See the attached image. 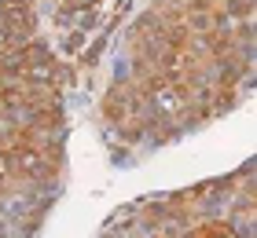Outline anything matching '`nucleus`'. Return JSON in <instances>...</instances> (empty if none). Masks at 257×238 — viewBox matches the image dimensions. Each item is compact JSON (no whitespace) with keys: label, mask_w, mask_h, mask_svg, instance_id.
<instances>
[{"label":"nucleus","mask_w":257,"mask_h":238,"mask_svg":"<svg viewBox=\"0 0 257 238\" xmlns=\"http://www.w3.org/2000/svg\"><path fill=\"white\" fill-rule=\"evenodd\" d=\"M4 161H8V169H15V172H41L44 165L52 161V147L44 143L37 132H26V136H19L11 147L4 150Z\"/></svg>","instance_id":"obj_1"},{"label":"nucleus","mask_w":257,"mask_h":238,"mask_svg":"<svg viewBox=\"0 0 257 238\" xmlns=\"http://www.w3.org/2000/svg\"><path fill=\"white\" fill-rule=\"evenodd\" d=\"M191 238H239L231 223H202V227H195Z\"/></svg>","instance_id":"obj_2"},{"label":"nucleus","mask_w":257,"mask_h":238,"mask_svg":"<svg viewBox=\"0 0 257 238\" xmlns=\"http://www.w3.org/2000/svg\"><path fill=\"white\" fill-rule=\"evenodd\" d=\"M96 0H66V8H92Z\"/></svg>","instance_id":"obj_3"}]
</instances>
